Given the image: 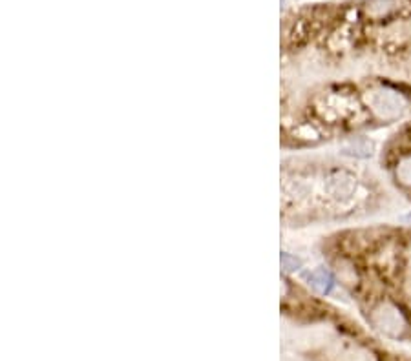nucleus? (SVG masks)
I'll return each instance as SVG.
<instances>
[{
	"instance_id": "nucleus-1",
	"label": "nucleus",
	"mask_w": 411,
	"mask_h": 361,
	"mask_svg": "<svg viewBox=\"0 0 411 361\" xmlns=\"http://www.w3.org/2000/svg\"><path fill=\"white\" fill-rule=\"evenodd\" d=\"M367 104L376 117L384 120H393L403 117L406 112V99L391 88H376L367 95Z\"/></svg>"
},
{
	"instance_id": "nucleus-2",
	"label": "nucleus",
	"mask_w": 411,
	"mask_h": 361,
	"mask_svg": "<svg viewBox=\"0 0 411 361\" xmlns=\"http://www.w3.org/2000/svg\"><path fill=\"white\" fill-rule=\"evenodd\" d=\"M373 323H375L376 329L382 330L388 336L403 334L404 329H406V321H404V316L400 314V310L389 303L380 305L375 312H373Z\"/></svg>"
},
{
	"instance_id": "nucleus-3",
	"label": "nucleus",
	"mask_w": 411,
	"mask_h": 361,
	"mask_svg": "<svg viewBox=\"0 0 411 361\" xmlns=\"http://www.w3.org/2000/svg\"><path fill=\"white\" fill-rule=\"evenodd\" d=\"M326 190L335 199H348L357 190V179L353 175L345 174V172H338V174H333L327 179Z\"/></svg>"
},
{
	"instance_id": "nucleus-4",
	"label": "nucleus",
	"mask_w": 411,
	"mask_h": 361,
	"mask_svg": "<svg viewBox=\"0 0 411 361\" xmlns=\"http://www.w3.org/2000/svg\"><path fill=\"white\" fill-rule=\"evenodd\" d=\"M305 279L320 294H329L331 290H333V285H335V279H333L331 272H327L326 268H314V270L305 274Z\"/></svg>"
},
{
	"instance_id": "nucleus-5",
	"label": "nucleus",
	"mask_w": 411,
	"mask_h": 361,
	"mask_svg": "<svg viewBox=\"0 0 411 361\" xmlns=\"http://www.w3.org/2000/svg\"><path fill=\"white\" fill-rule=\"evenodd\" d=\"M395 174H397V179L404 186H411V157H404V159L398 160Z\"/></svg>"
},
{
	"instance_id": "nucleus-6",
	"label": "nucleus",
	"mask_w": 411,
	"mask_h": 361,
	"mask_svg": "<svg viewBox=\"0 0 411 361\" xmlns=\"http://www.w3.org/2000/svg\"><path fill=\"white\" fill-rule=\"evenodd\" d=\"M282 263L286 270H296V268L300 267V259L293 258V255L289 254H282Z\"/></svg>"
}]
</instances>
